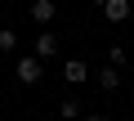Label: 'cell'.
<instances>
[{
    "mask_svg": "<svg viewBox=\"0 0 134 121\" xmlns=\"http://www.w3.org/2000/svg\"><path fill=\"white\" fill-rule=\"evenodd\" d=\"M63 76L72 81V85H85L90 81V63H85V58H67V63H63Z\"/></svg>",
    "mask_w": 134,
    "mask_h": 121,
    "instance_id": "obj_1",
    "label": "cell"
},
{
    "mask_svg": "<svg viewBox=\"0 0 134 121\" xmlns=\"http://www.w3.org/2000/svg\"><path fill=\"white\" fill-rule=\"evenodd\" d=\"M18 81L23 85H36L40 81V58L31 54V58H18Z\"/></svg>",
    "mask_w": 134,
    "mask_h": 121,
    "instance_id": "obj_2",
    "label": "cell"
},
{
    "mask_svg": "<svg viewBox=\"0 0 134 121\" xmlns=\"http://www.w3.org/2000/svg\"><path fill=\"white\" fill-rule=\"evenodd\" d=\"M103 18L107 23H125L130 18V0H103Z\"/></svg>",
    "mask_w": 134,
    "mask_h": 121,
    "instance_id": "obj_3",
    "label": "cell"
},
{
    "mask_svg": "<svg viewBox=\"0 0 134 121\" xmlns=\"http://www.w3.org/2000/svg\"><path fill=\"white\" fill-rule=\"evenodd\" d=\"M54 14H58L54 0H31V18H36L40 27H49V23H54Z\"/></svg>",
    "mask_w": 134,
    "mask_h": 121,
    "instance_id": "obj_4",
    "label": "cell"
},
{
    "mask_svg": "<svg viewBox=\"0 0 134 121\" xmlns=\"http://www.w3.org/2000/svg\"><path fill=\"white\" fill-rule=\"evenodd\" d=\"M54 54H58V36L45 27V31L36 36V58H54Z\"/></svg>",
    "mask_w": 134,
    "mask_h": 121,
    "instance_id": "obj_5",
    "label": "cell"
},
{
    "mask_svg": "<svg viewBox=\"0 0 134 121\" xmlns=\"http://www.w3.org/2000/svg\"><path fill=\"white\" fill-rule=\"evenodd\" d=\"M98 90H103V94H112V90H121V67H116V63H107V67L98 72Z\"/></svg>",
    "mask_w": 134,
    "mask_h": 121,
    "instance_id": "obj_6",
    "label": "cell"
},
{
    "mask_svg": "<svg viewBox=\"0 0 134 121\" xmlns=\"http://www.w3.org/2000/svg\"><path fill=\"white\" fill-rule=\"evenodd\" d=\"M58 117H63V121H81L85 112H81V103H76V99H63V103H58Z\"/></svg>",
    "mask_w": 134,
    "mask_h": 121,
    "instance_id": "obj_7",
    "label": "cell"
},
{
    "mask_svg": "<svg viewBox=\"0 0 134 121\" xmlns=\"http://www.w3.org/2000/svg\"><path fill=\"white\" fill-rule=\"evenodd\" d=\"M18 49V31L14 27H0V54H14Z\"/></svg>",
    "mask_w": 134,
    "mask_h": 121,
    "instance_id": "obj_8",
    "label": "cell"
},
{
    "mask_svg": "<svg viewBox=\"0 0 134 121\" xmlns=\"http://www.w3.org/2000/svg\"><path fill=\"white\" fill-rule=\"evenodd\" d=\"M107 63H116V67L125 63V45H112V49H107Z\"/></svg>",
    "mask_w": 134,
    "mask_h": 121,
    "instance_id": "obj_9",
    "label": "cell"
},
{
    "mask_svg": "<svg viewBox=\"0 0 134 121\" xmlns=\"http://www.w3.org/2000/svg\"><path fill=\"white\" fill-rule=\"evenodd\" d=\"M81 121H107V117H103V112H85Z\"/></svg>",
    "mask_w": 134,
    "mask_h": 121,
    "instance_id": "obj_10",
    "label": "cell"
},
{
    "mask_svg": "<svg viewBox=\"0 0 134 121\" xmlns=\"http://www.w3.org/2000/svg\"><path fill=\"white\" fill-rule=\"evenodd\" d=\"M90 5H103V0H90Z\"/></svg>",
    "mask_w": 134,
    "mask_h": 121,
    "instance_id": "obj_11",
    "label": "cell"
}]
</instances>
